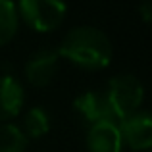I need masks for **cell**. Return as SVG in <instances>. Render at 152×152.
<instances>
[{
  "label": "cell",
  "instance_id": "6da1fadb",
  "mask_svg": "<svg viewBox=\"0 0 152 152\" xmlns=\"http://www.w3.org/2000/svg\"><path fill=\"white\" fill-rule=\"evenodd\" d=\"M58 54L83 69H102L112 62L114 50L104 31L93 25H79L64 37Z\"/></svg>",
  "mask_w": 152,
  "mask_h": 152
},
{
  "label": "cell",
  "instance_id": "7a4b0ae2",
  "mask_svg": "<svg viewBox=\"0 0 152 152\" xmlns=\"http://www.w3.org/2000/svg\"><path fill=\"white\" fill-rule=\"evenodd\" d=\"M106 98H108V104H110L115 119L121 121L123 118L139 112L142 98H145V87L131 73L115 75L108 83Z\"/></svg>",
  "mask_w": 152,
  "mask_h": 152
},
{
  "label": "cell",
  "instance_id": "3957f363",
  "mask_svg": "<svg viewBox=\"0 0 152 152\" xmlns=\"http://www.w3.org/2000/svg\"><path fill=\"white\" fill-rule=\"evenodd\" d=\"M15 10L31 29L48 33L62 25L67 8L64 0H19Z\"/></svg>",
  "mask_w": 152,
  "mask_h": 152
},
{
  "label": "cell",
  "instance_id": "277c9868",
  "mask_svg": "<svg viewBox=\"0 0 152 152\" xmlns=\"http://www.w3.org/2000/svg\"><path fill=\"white\" fill-rule=\"evenodd\" d=\"M121 141L133 150H148L152 146V119L146 110H139L135 114L118 121Z\"/></svg>",
  "mask_w": 152,
  "mask_h": 152
},
{
  "label": "cell",
  "instance_id": "5b68a950",
  "mask_svg": "<svg viewBox=\"0 0 152 152\" xmlns=\"http://www.w3.org/2000/svg\"><path fill=\"white\" fill-rule=\"evenodd\" d=\"M73 108L79 114V118L89 127L94 125V123H102V121H118L114 112H112V108H110V104H108L106 93L87 91L81 96L75 98Z\"/></svg>",
  "mask_w": 152,
  "mask_h": 152
},
{
  "label": "cell",
  "instance_id": "8992f818",
  "mask_svg": "<svg viewBox=\"0 0 152 152\" xmlns=\"http://www.w3.org/2000/svg\"><path fill=\"white\" fill-rule=\"evenodd\" d=\"M60 54L54 48H41L35 52L25 64V77L31 85L35 87H45L54 79L58 71Z\"/></svg>",
  "mask_w": 152,
  "mask_h": 152
},
{
  "label": "cell",
  "instance_id": "52a82bcc",
  "mask_svg": "<svg viewBox=\"0 0 152 152\" xmlns=\"http://www.w3.org/2000/svg\"><path fill=\"white\" fill-rule=\"evenodd\" d=\"M87 148L89 152H121L123 141L118 121H102L91 125L87 131Z\"/></svg>",
  "mask_w": 152,
  "mask_h": 152
},
{
  "label": "cell",
  "instance_id": "ba28073f",
  "mask_svg": "<svg viewBox=\"0 0 152 152\" xmlns=\"http://www.w3.org/2000/svg\"><path fill=\"white\" fill-rule=\"evenodd\" d=\"M25 102V91L21 83L12 75H0V121L18 115Z\"/></svg>",
  "mask_w": 152,
  "mask_h": 152
},
{
  "label": "cell",
  "instance_id": "9c48e42d",
  "mask_svg": "<svg viewBox=\"0 0 152 152\" xmlns=\"http://www.w3.org/2000/svg\"><path fill=\"white\" fill-rule=\"evenodd\" d=\"M50 129V115L45 108H31L25 115H23V133L27 139H39L46 135Z\"/></svg>",
  "mask_w": 152,
  "mask_h": 152
},
{
  "label": "cell",
  "instance_id": "30bf717a",
  "mask_svg": "<svg viewBox=\"0 0 152 152\" xmlns=\"http://www.w3.org/2000/svg\"><path fill=\"white\" fill-rule=\"evenodd\" d=\"M29 139L21 131V127L14 123L0 125V152H25Z\"/></svg>",
  "mask_w": 152,
  "mask_h": 152
},
{
  "label": "cell",
  "instance_id": "8fae6325",
  "mask_svg": "<svg viewBox=\"0 0 152 152\" xmlns=\"http://www.w3.org/2000/svg\"><path fill=\"white\" fill-rule=\"evenodd\" d=\"M19 15L14 0H0V46L10 42L18 31Z\"/></svg>",
  "mask_w": 152,
  "mask_h": 152
},
{
  "label": "cell",
  "instance_id": "7c38bea8",
  "mask_svg": "<svg viewBox=\"0 0 152 152\" xmlns=\"http://www.w3.org/2000/svg\"><path fill=\"white\" fill-rule=\"evenodd\" d=\"M141 14H142V19H145V21L150 19V0H142L141 2Z\"/></svg>",
  "mask_w": 152,
  "mask_h": 152
}]
</instances>
